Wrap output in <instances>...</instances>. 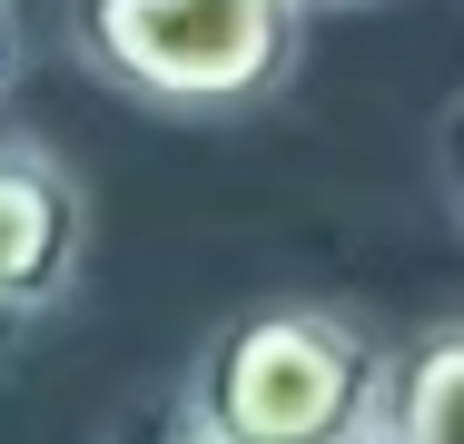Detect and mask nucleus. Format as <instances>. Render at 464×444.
I'll return each instance as SVG.
<instances>
[{"label":"nucleus","mask_w":464,"mask_h":444,"mask_svg":"<svg viewBox=\"0 0 464 444\" xmlns=\"http://www.w3.org/2000/svg\"><path fill=\"white\" fill-rule=\"evenodd\" d=\"M20 89V0H0V109Z\"/></svg>","instance_id":"423d86ee"},{"label":"nucleus","mask_w":464,"mask_h":444,"mask_svg":"<svg viewBox=\"0 0 464 444\" xmlns=\"http://www.w3.org/2000/svg\"><path fill=\"white\" fill-rule=\"evenodd\" d=\"M218 444H375L385 346L346 306H247L227 316L179 385Z\"/></svg>","instance_id":"f03ea898"},{"label":"nucleus","mask_w":464,"mask_h":444,"mask_svg":"<svg viewBox=\"0 0 464 444\" xmlns=\"http://www.w3.org/2000/svg\"><path fill=\"white\" fill-rule=\"evenodd\" d=\"M306 10H346V0H306Z\"/></svg>","instance_id":"6e6552de"},{"label":"nucleus","mask_w":464,"mask_h":444,"mask_svg":"<svg viewBox=\"0 0 464 444\" xmlns=\"http://www.w3.org/2000/svg\"><path fill=\"white\" fill-rule=\"evenodd\" d=\"M109 444H218V435H208V415H198L188 395H169V405L119 415V435H109Z\"/></svg>","instance_id":"39448f33"},{"label":"nucleus","mask_w":464,"mask_h":444,"mask_svg":"<svg viewBox=\"0 0 464 444\" xmlns=\"http://www.w3.org/2000/svg\"><path fill=\"white\" fill-rule=\"evenodd\" d=\"M70 60L149 119L227 129L306 60V0H70Z\"/></svg>","instance_id":"f257e3e1"},{"label":"nucleus","mask_w":464,"mask_h":444,"mask_svg":"<svg viewBox=\"0 0 464 444\" xmlns=\"http://www.w3.org/2000/svg\"><path fill=\"white\" fill-rule=\"evenodd\" d=\"M90 266V188L60 149L0 139V355H20Z\"/></svg>","instance_id":"7ed1b4c3"},{"label":"nucleus","mask_w":464,"mask_h":444,"mask_svg":"<svg viewBox=\"0 0 464 444\" xmlns=\"http://www.w3.org/2000/svg\"><path fill=\"white\" fill-rule=\"evenodd\" d=\"M375 444H464V316H445L385 355Z\"/></svg>","instance_id":"20e7f679"},{"label":"nucleus","mask_w":464,"mask_h":444,"mask_svg":"<svg viewBox=\"0 0 464 444\" xmlns=\"http://www.w3.org/2000/svg\"><path fill=\"white\" fill-rule=\"evenodd\" d=\"M445 188H455V208H464V99H455V119H445Z\"/></svg>","instance_id":"0eeeda50"}]
</instances>
